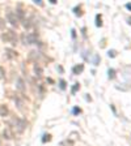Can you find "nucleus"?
Listing matches in <instances>:
<instances>
[{
    "label": "nucleus",
    "instance_id": "nucleus-5",
    "mask_svg": "<svg viewBox=\"0 0 131 146\" xmlns=\"http://www.w3.org/2000/svg\"><path fill=\"white\" fill-rule=\"evenodd\" d=\"M3 136H4V138H7V140H11V138H13L12 129H11L9 127H7L5 129H4V132H3Z\"/></svg>",
    "mask_w": 131,
    "mask_h": 146
},
{
    "label": "nucleus",
    "instance_id": "nucleus-10",
    "mask_svg": "<svg viewBox=\"0 0 131 146\" xmlns=\"http://www.w3.org/2000/svg\"><path fill=\"white\" fill-rule=\"evenodd\" d=\"M83 69H84V67H83V65H76V67L73 68V73H79V72H81Z\"/></svg>",
    "mask_w": 131,
    "mask_h": 146
},
{
    "label": "nucleus",
    "instance_id": "nucleus-4",
    "mask_svg": "<svg viewBox=\"0 0 131 146\" xmlns=\"http://www.w3.org/2000/svg\"><path fill=\"white\" fill-rule=\"evenodd\" d=\"M21 39H22V43L24 44H30V43L36 42V35H32V34H22L21 36Z\"/></svg>",
    "mask_w": 131,
    "mask_h": 146
},
{
    "label": "nucleus",
    "instance_id": "nucleus-13",
    "mask_svg": "<svg viewBox=\"0 0 131 146\" xmlns=\"http://www.w3.org/2000/svg\"><path fill=\"white\" fill-rule=\"evenodd\" d=\"M1 77H4V69L0 67V78H1Z\"/></svg>",
    "mask_w": 131,
    "mask_h": 146
},
{
    "label": "nucleus",
    "instance_id": "nucleus-2",
    "mask_svg": "<svg viewBox=\"0 0 131 146\" xmlns=\"http://www.w3.org/2000/svg\"><path fill=\"white\" fill-rule=\"evenodd\" d=\"M3 40L5 43H12V44H16V40H17V36H16V33H13L12 30H7L3 33Z\"/></svg>",
    "mask_w": 131,
    "mask_h": 146
},
{
    "label": "nucleus",
    "instance_id": "nucleus-12",
    "mask_svg": "<svg viewBox=\"0 0 131 146\" xmlns=\"http://www.w3.org/2000/svg\"><path fill=\"white\" fill-rule=\"evenodd\" d=\"M77 89H79V85H75V86H73V89H72V94H75V93H76Z\"/></svg>",
    "mask_w": 131,
    "mask_h": 146
},
{
    "label": "nucleus",
    "instance_id": "nucleus-9",
    "mask_svg": "<svg viewBox=\"0 0 131 146\" xmlns=\"http://www.w3.org/2000/svg\"><path fill=\"white\" fill-rule=\"evenodd\" d=\"M34 72H36V74L38 77L42 76V69H41V67L38 65V64H36V65H34Z\"/></svg>",
    "mask_w": 131,
    "mask_h": 146
},
{
    "label": "nucleus",
    "instance_id": "nucleus-3",
    "mask_svg": "<svg viewBox=\"0 0 131 146\" xmlns=\"http://www.w3.org/2000/svg\"><path fill=\"white\" fill-rule=\"evenodd\" d=\"M7 18H8V21L11 22V25H12V26H16V27L18 26V17L16 16V13L8 12V13H7Z\"/></svg>",
    "mask_w": 131,
    "mask_h": 146
},
{
    "label": "nucleus",
    "instance_id": "nucleus-8",
    "mask_svg": "<svg viewBox=\"0 0 131 146\" xmlns=\"http://www.w3.org/2000/svg\"><path fill=\"white\" fill-rule=\"evenodd\" d=\"M17 89L20 91H24L25 90V86H24V81H22L21 78H18L17 80Z\"/></svg>",
    "mask_w": 131,
    "mask_h": 146
},
{
    "label": "nucleus",
    "instance_id": "nucleus-16",
    "mask_svg": "<svg viewBox=\"0 0 131 146\" xmlns=\"http://www.w3.org/2000/svg\"><path fill=\"white\" fill-rule=\"evenodd\" d=\"M60 88H62V89H64V88H66V82H64L63 80H62V81H60Z\"/></svg>",
    "mask_w": 131,
    "mask_h": 146
},
{
    "label": "nucleus",
    "instance_id": "nucleus-18",
    "mask_svg": "<svg viewBox=\"0 0 131 146\" xmlns=\"http://www.w3.org/2000/svg\"><path fill=\"white\" fill-rule=\"evenodd\" d=\"M4 24H3V20H0V27H3Z\"/></svg>",
    "mask_w": 131,
    "mask_h": 146
},
{
    "label": "nucleus",
    "instance_id": "nucleus-11",
    "mask_svg": "<svg viewBox=\"0 0 131 146\" xmlns=\"http://www.w3.org/2000/svg\"><path fill=\"white\" fill-rule=\"evenodd\" d=\"M109 77H110V78H113V77H114V70L113 69L109 70Z\"/></svg>",
    "mask_w": 131,
    "mask_h": 146
},
{
    "label": "nucleus",
    "instance_id": "nucleus-6",
    "mask_svg": "<svg viewBox=\"0 0 131 146\" xmlns=\"http://www.w3.org/2000/svg\"><path fill=\"white\" fill-rule=\"evenodd\" d=\"M5 55H7V58H8V59H13V58H16V56H17V52L13 51V50L7 48L5 50Z\"/></svg>",
    "mask_w": 131,
    "mask_h": 146
},
{
    "label": "nucleus",
    "instance_id": "nucleus-7",
    "mask_svg": "<svg viewBox=\"0 0 131 146\" xmlns=\"http://www.w3.org/2000/svg\"><path fill=\"white\" fill-rule=\"evenodd\" d=\"M8 115V108L4 104H0V116H7Z\"/></svg>",
    "mask_w": 131,
    "mask_h": 146
},
{
    "label": "nucleus",
    "instance_id": "nucleus-20",
    "mask_svg": "<svg viewBox=\"0 0 131 146\" xmlns=\"http://www.w3.org/2000/svg\"><path fill=\"white\" fill-rule=\"evenodd\" d=\"M128 24H130V25H131V17H130V18H128Z\"/></svg>",
    "mask_w": 131,
    "mask_h": 146
},
{
    "label": "nucleus",
    "instance_id": "nucleus-19",
    "mask_svg": "<svg viewBox=\"0 0 131 146\" xmlns=\"http://www.w3.org/2000/svg\"><path fill=\"white\" fill-rule=\"evenodd\" d=\"M126 8H127V9H131V4H127V5H126Z\"/></svg>",
    "mask_w": 131,
    "mask_h": 146
},
{
    "label": "nucleus",
    "instance_id": "nucleus-15",
    "mask_svg": "<svg viewBox=\"0 0 131 146\" xmlns=\"http://www.w3.org/2000/svg\"><path fill=\"white\" fill-rule=\"evenodd\" d=\"M109 56L114 58V56H116V51H109Z\"/></svg>",
    "mask_w": 131,
    "mask_h": 146
},
{
    "label": "nucleus",
    "instance_id": "nucleus-17",
    "mask_svg": "<svg viewBox=\"0 0 131 146\" xmlns=\"http://www.w3.org/2000/svg\"><path fill=\"white\" fill-rule=\"evenodd\" d=\"M73 112L77 113V112H80V110H79V108H75V110H73Z\"/></svg>",
    "mask_w": 131,
    "mask_h": 146
},
{
    "label": "nucleus",
    "instance_id": "nucleus-14",
    "mask_svg": "<svg viewBox=\"0 0 131 146\" xmlns=\"http://www.w3.org/2000/svg\"><path fill=\"white\" fill-rule=\"evenodd\" d=\"M97 26H101V17L97 16Z\"/></svg>",
    "mask_w": 131,
    "mask_h": 146
},
{
    "label": "nucleus",
    "instance_id": "nucleus-1",
    "mask_svg": "<svg viewBox=\"0 0 131 146\" xmlns=\"http://www.w3.org/2000/svg\"><path fill=\"white\" fill-rule=\"evenodd\" d=\"M11 129H16V132H18V133H22V132L26 129V123L22 120V119H18V117H12V120H11Z\"/></svg>",
    "mask_w": 131,
    "mask_h": 146
}]
</instances>
